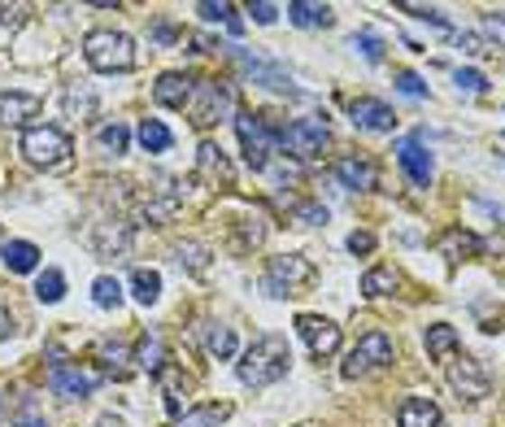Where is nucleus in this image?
Wrapping results in <instances>:
<instances>
[{
    "label": "nucleus",
    "mask_w": 505,
    "mask_h": 427,
    "mask_svg": "<svg viewBox=\"0 0 505 427\" xmlns=\"http://www.w3.org/2000/svg\"><path fill=\"white\" fill-rule=\"evenodd\" d=\"M288 367H292L288 340H283V336H262V340H252L249 349L240 353L235 376H240L244 388H266V384H275V379L288 376Z\"/></svg>",
    "instance_id": "1"
},
{
    "label": "nucleus",
    "mask_w": 505,
    "mask_h": 427,
    "mask_svg": "<svg viewBox=\"0 0 505 427\" xmlns=\"http://www.w3.org/2000/svg\"><path fill=\"white\" fill-rule=\"evenodd\" d=\"M83 57L101 75H123V70L135 66V44H131V35H123V31H92L83 40Z\"/></svg>",
    "instance_id": "2"
},
{
    "label": "nucleus",
    "mask_w": 505,
    "mask_h": 427,
    "mask_svg": "<svg viewBox=\"0 0 505 427\" xmlns=\"http://www.w3.org/2000/svg\"><path fill=\"white\" fill-rule=\"evenodd\" d=\"M70 153H75V140L66 131H57V126H31V131H23V157L31 166H40V171L66 166Z\"/></svg>",
    "instance_id": "3"
},
{
    "label": "nucleus",
    "mask_w": 505,
    "mask_h": 427,
    "mask_svg": "<svg viewBox=\"0 0 505 427\" xmlns=\"http://www.w3.org/2000/svg\"><path fill=\"white\" fill-rule=\"evenodd\" d=\"M309 279H314V262L301 257V253H279V257L266 262V292L271 297H292Z\"/></svg>",
    "instance_id": "4"
},
{
    "label": "nucleus",
    "mask_w": 505,
    "mask_h": 427,
    "mask_svg": "<svg viewBox=\"0 0 505 427\" xmlns=\"http://www.w3.org/2000/svg\"><path fill=\"white\" fill-rule=\"evenodd\" d=\"M275 140H279V149L283 153H292V157H318V153L327 149V140H331V131L323 118H297V123H288V126H279L275 131Z\"/></svg>",
    "instance_id": "5"
},
{
    "label": "nucleus",
    "mask_w": 505,
    "mask_h": 427,
    "mask_svg": "<svg viewBox=\"0 0 505 427\" xmlns=\"http://www.w3.org/2000/svg\"><path fill=\"white\" fill-rule=\"evenodd\" d=\"M392 362V340L383 336V331H366L362 340L354 345V353L344 357V379H362V376H371V371H383Z\"/></svg>",
    "instance_id": "6"
},
{
    "label": "nucleus",
    "mask_w": 505,
    "mask_h": 427,
    "mask_svg": "<svg viewBox=\"0 0 505 427\" xmlns=\"http://www.w3.org/2000/svg\"><path fill=\"white\" fill-rule=\"evenodd\" d=\"M231 114V88L223 79H201L197 92H192V123L197 126H214Z\"/></svg>",
    "instance_id": "7"
},
{
    "label": "nucleus",
    "mask_w": 505,
    "mask_h": 427,
    "mask_svg": "<svg viewBox=\"0 0 505 427\" xmlns=\"http://www.w3.org/2000/svg\"><path fill=\"white\" fill-rule=\"evenodd\" d=\"M235 131H240V144H244V162H249L252 171H266V162H271V140H275V131L266 126V118L240 114V118H235Z\"/></svg>",
    "instance_id": "8"
},
{
    "label": "nucleus",
    "mask_w": 505,
    "mask_h": 427,
    "mask_svg": "<svg viewBox=\"0 0 505 427\" xmlns=\"http://www.w3.org/2000/svg\"><path fill=\"white\" fill-rule=\"evenodd\" d=\"M96 384H101V376H92V371H78L75 362H52V367H49V388L57 393V397H66V402L87 397Z\"/></svg>",
    "instance_id": "9"
},
{
    "label": "nucleus",
    "mask_w": 505,
    "mask_h": 427,
    "mask_svg": "<svg viewBox=\"0 0 505 427\" xmlns=\"http://www.w3.org/2000/svg\"><path fill=\"white\" fill-rule=\"evenodd\" d=\"M449 384H454V393L462 397V402H480V397H488V367L483 362H475V357H457L454 367H449Z\"/></svg>",
    "instance_id": "10"
},
{
    "label": "nucleus",
    "mask_w": 505,
    "mask_h": 427,
    "mask_svg": "<svg viewBox=\"0 0 505 427\" xmlns=\"http://www.w3.org/2000/svg\"><path fill=\"white\" fill-rule=\"evenodd\" d=\"M297 331H301V340L309 345V353H314V357H331V353L340 349V327L331 323V319L301 314V319H297Z\"/></svg>",
    "instance_id": "11"
},
{
    "label": "nucleus",
    "mask_w": 505,
    "mask_h": 427,
    "mask_svg": "<svg viewBox=\"0 0 505 427\" xmlns=\"http://www.w3.org/2000/svg\"><path fill=\"white\" fill-rule=\"evenodd\" d=\"M397 166H401L414 188H427L431 183V153L423 149V135H405L397 144Z\"/></svg>",
    "instance_id": "12"
},
{
    "label": "nucleus",
    "mask_w": 505,
    "mask_h": 427,
    "mask_svg": "<svg viewBox=\"0 0 505 427\" xmlns=\"http://www.w3.org/2000/svg\"><path fill=\"white\" fill-rule=\"evenodd\" d=\"M197 175H201L205 183H214V188H231V179H235L227 153L218 149L214 140H201V149H197Z\"/></svg>",
    "instance_id": "13"
},
{
    "label": "nucleus",
    "mask_w": 505,
    "mask_h": 427,
    "mask_svg": "<svg viewBox=\"0 0 505 427\" xmlns=\"http://www.w3.org/2000/svg\"><path fill=\"white\" fill-rule=\"evenodd\" d=\"M192 92H197V79L175 75V70L152 83V101L166 105V109H183V105H192Z\"/></svg>",
    "instance_id": "14"
},
{
    "label": "nucleus",
    "mask_w": 505,
    "mask_h": 427,
    "mask_svg": "<svg viewBox=\"0 0 505 427\" xmlns=\"http://www.w3.org/2000/svg\"><path fill=\"white\" fill-rule=\"evenodd\" d=\"M40 114V97L31 92H0V126H26Z\"/></svg>",
    "instance_id": "15"
},
{
    "label": "nucleus",
    "mask_w": 505,
    "mask_h": 427,
    "mask_svg": "<svg viewBox=\"0 0 505 427\" xmlns=\"http://www.w3.org/2000/svg\"><path fill=\"white\" fill-rule=\"evenodd\" d=\"M354 126H362V131H392L397 126V114H392V105L383 101H371V97H362V101H354Z\"/></svg>",
    "instance_id": "16"
},
{
    "label": "nucleus",
    "mask_w": 505,
    "mask_h": 427,
    "mask_svg": "<svg viewBox=\"0 0 505 427\" xmlns=\"http://www.w3.org/2000/svg\"><path fill=\"white\" fill-rule=\"evenodd\" d=\"M331 175L340 179V188H375V166L366 162V157H340L335 166H331Z\"/></svg>",
    "instance_id": "17"
},
{
    "label": "nucleus",
    "mask_w": 505,
    "mask_h": 427,
    "mask_svg": "<svg viewBox=\"0 0 505 427\" xmlns=\"http://www.w3.org/2000/svg\"><path fill=\"white\" fill-rule=\"evenodd\" d=\"M397 423L401 427H440V405L427 402V397H405L401 410H397Z\"/></svg>",
    "instance_id": "18"
},
{
    "label": "nucleus",
    "mask_w": 505,
    "mask_h": 427,
    "mask_svg": "<svg viewBox=\"0 0 505 427\" xmlns=\"http://www.w3.org/2000/svg\"><path fill=\"white\" fill-rule=\"evenodd\" d=\"M0 257H5V266H9L14 275H31V271L40 266V249H35L31 240H5Z\"/></svg>",
    "instance_id": "19"
},
{
    "label": "nucleus",
    "mask_w": 505,
    "mask_h": 427,
    "mask_svg": "<svg viewBox=\"0 0 505 427\" xmlns=\"http://www.w3.org/2000/svg\"><path fill=\"white\" fill-rule=\"evenodd\" d=\"M201 345L209 357H235V331L223 323H205L201 327Z\"/></svg>",
    "instance_id": "20"
},
{
    "label": "nucleus",
    "mask_w": 505,
    "mask_h": 427,
    "mask_svg": "<svg viewBox=\"0 0 505 427\" xmlns=\"http://www.w3.org/2000/svg\"><path fill=\"white\" fill-rule=\"evenodd\" d=\"M483 249L480 236H471V231H445L440 236V253L449 257V262H462V257H475Z\"/></svg>",
    "instance_id": "21"
},
{
    "label": "nucleus",
    "mask_w": 505,
    "mask_h": 427,
    "mask_svg": "<svg viewBox=\"0 0 505 427\" xmlns=\"http://www.w3.org/2000/svg\"><path fill=\"white\" fill-rule=\"evenodd\" d=\"M140 144H144V153H166L175 144V135H170V126L161 118H144L140 123Z\"/></svg>",
    "instance_id": "22"
},
{
    "label": "nucleus",
    "mask_w": 505,
    "mask_h": 427,
    "mask_svg": "<svg viewBox=\"0 0 505 427\" xmlns=\"http://www.w3.org/2000/svg\"><path fill=\"white\" fill-rule=\"evenodd\" d=\"M288 18L297 26H327L331 9L327 5H314V0H292V5H288Z\"/></svg>",
    "instance_id": "23"
},
{
    "label": "nucleus",
    "mask_w": 505,
    "mask_h": 427,
    "mask_svg": "<svg viewBox=\"0 0 505 427\" xmlns=\"http://www.w3.org/2000/svg\"><path fill=\"white\" fill-rule=\"evenodd\" d=\"M197 14H201L205 23H223L231 35H240V31H244V23L235 18V5H227V0H218V5H214V0H205V5H197Z\"/></svg>",
    "instance_id": "24"
},
{
    "label": "nucleus",
    "mask_w": 505,
    "mask_h": 427,
    "mask_svg": "<svg viewBox=\"0 0 505 427\" xmlns=\"http://www.w3.org/2000/svg\"><path fill=\"white\" fill-rule=\"evenodd\" d=\"M135 362H140V371H161L166 367V345H161V336H144L140 345H135Z\"/></svg>",
    "instance_id": "25"
},
{
    "label": "nucleus",
    "mask_w": 505,
    "mask_h": 427,
    "mask_svg": "<svg viewBox=\"0 0 505 427\" xmlns=\"http://www.w3.org/2000/svg\"><path fill=\"white\" fill-rule=\"evenodd\" d=\"M227 405H197V410H188L175 427H223L227 423Z\"/></svg>",
    "instance_id": "26"
},
{
    "label": "nucleus",
    "mask_w": 505,
    "mask_h": 427,
    "mask_svg": "<svg viewBox=\"0 0 505 427\" xmlns=\"http://www.w3.org/2000/svg\"><path fill=\"white\" fill-rule=\"evenodd\" d=\"M131 297L140 305H152L161 297V275H157V271H135V275H131Z\"/></svg>",
    "instance_id": "27"
},
{
    "label": "nucleus",
    "mask_w": 505,
    "mask_h": 427,
    "mask_svg": "<svg viewBox=\"0 0 505 427\" xmlns=\"http://www.w3.org/2000/svg\"><path fill=\"white\" fill-rule=\"evenodd\" d=\"M423 345H427L431 357H445V353H454V349H457V331H454L449 323H436V327H427Z\"/></svg>",
    "instance_id": "28"
},
{
    "label": "nucleus",
    "mask_w": 505,
    "mask_h": 427,
    "mask_svg": "<svg viewBox=\"0 0 505 427\" xmlns=\"http://www.w3.org/2000/svg\"><path fill=\"white\" fill-rule=\"evenodd\" d=\"M392 288H397V271H392V266H375V271L362 275V292H366V297H388Z\"/></svg>",
    "instance_id": "29"
},
{
    "label": "nucleus",
    "mask_w": 505,
    "mask_h": 427,
    "mask_svg": "<svg viewBox=\"0 0 505 427\" xmlns=\"http://www.w3.org/2000/svg\"><path fill=\"white\" fill-rule=\"evenodd\" d=\"M240 57V66L249 70V75H257L266 88H288V75L279 70V66H266V61H257V57H249V52H235Z\"/></svg>",
    "instance_id": "30"
},
{
    "label": "nucleus",
    "mask_w": 505,
    "mask_h": 427,
    "mask_svg": "<svg viewBox=\"0 0 505 427\" xmlns=\"http://www.w3.org/2000/svg\"><path fill=\"white\" fill-rule=\"evenodd\" d=\"M35 297L44 305H57L66 297V275H61V271H44V275L35 279Z\"/></svg>",
    "instance_id": "31"
},
{
    "label": "nucleus",
    "mask_w": 505,
    "mask_h": 427,
    "mask_svg": "<svg viewBox=\"0 0 505 427\" xmlns=\"http://www.w3.org/2000/svg\"><path fill=\"white\" fill-rule=\"evenodd\" d=\"M92 302L101 305V310H118V305H123V283L114 275H101L92 283Z\"/></svg>",
    "instance_id": "32"
},
{
    "label": "nucleus",
    "mask_w": 505,
    "mask_h": 427,
    "mask_svg": "<svg viewBox=\"0 0 505 427\" xmlns=\"http://www.w3.org/2000/svg\"><path fill=\"white\" fill-rule=\"evenodd\" d=\"M126 140H131V131H126L123 123H105L101 131H96V144H101L105 153H126Z\"/></svg>",
    "instance_id": "33"
},
{
    "label": "nucleus",
    "mask_w": 505,
    "mask_h": 427,
    "mask_svg": "<svg viewBox=\"0 0 505 427\" xmlns=\"http://www.w3.org/2000/svg\"><path fill=\"white\" fill-rule=\"evenodd\" d=\"M157 379H161V393H166V405H170V414H175V410H179V388H188V379L179 376V371L170 367V362H166V367L157 371Z\"/></svg>",
    "instance_id": "34"
},
{
    "label": "nucleus",
    "mask_w": 505,
    "mask_h": 427,
    "mask_svg": "<svg viewBox=\"0 0 505 427\" xmlns=\"http://www.w3.org/2000/svg\"><path fill=\"white\" fill-rule=\"evenodd\" d=\"M354 49L366 57V61H383V40L379 35H371V31H357L354 35Z\"/></svg>",
    "instance_id": "35"
},
{
    "label": "nucleus",
    "mask_w": 505,
    "mask_h": 427,
    "mask_svg": "<svg viewBox=\"0 0 505 427\" xmlns=\"http://www.w3.org/2000/svg\"><path fill=\"white\" fill-rule=\"evenodd\" d=\"M179 262H188V271H192V275H201L205 266H209V257H205L201 245H183V249H179Z\"/></svg>",
    "instance_id": "36"
},
{
    "label": "nucleus",
    "mask_w": 505,
    "mask_h": 427,
    "mask_svg": "<svg viewBox=\"0 0 505 427\" xmlns=\"http://www.w3.org/2000/svg\"><path fill=\"white\" fill-rule=\"evenodd\" d=\"M454 83L462 88V92H488V79H483L480 70H457Z\"/></svg>",
    "instance_id": "37"
},
{
    "label": "nucleus",
    "mask_w": 505,
    "mask_h": 427,
    "mask_svg": "<svg viewBox=\"0 0 505 427\" xmlns=\"http://www.w3.org/2000/svg\"><path fill=\"white\" fill-rule=\"evenodd\" d=\"M397 88H401L405 97H427V83H423L418 75H409V70H405V75H397Z\"/></svg>",
    "instance_id": "38"
},
{
    "label": "nucleus",
    "mask_w": 505,
    "mask_h": 427,
    "mask_svg": "<svg viewBox=\"0 0 505 427\" xmlns=\"http://www.w3.org/2000/svg\"><path fill=\"white\" fill-rule=\"evenodd\" d=\"M249 14L262 26H271V23H275V14H279V5H271V0H257V5H249Z\"/></svg>",
    "instance_id": "39"
},
{
    "label": "nucleus",
    "mask_w": 505,
    "mask_h": 427,
    "mask_svg": "<svg viewBox=\"0 0 505 427\" xmlns=\"http://www.w3.org/2000/svg\"><path fill=\"white\" fill-rule=\"evenodd\" d=\"M405 9H409L414 18H423V23H431V26H449V23H445V14H440V9H423V5H405Z\"/></svg>",
    "instance_id": "40"
},
{
    "label": "nucleus",
    "mask_w": 505,
    "mask_h": 427,
    "mask_svg": "<svg viewBox=\"0 0 505 427\" xmlns=\"http://www.w3.org/2000/svg\"><path fill=\"white\" fill-rule=\"evenodd\" d=\"M375 249V236H371V231H354V236H349V253H371Z\"/></svg>",
    "instance_id": "41"
},
{
    "label": "nucleus",
    "mask_w": 505,
    "mask_h": 427,
    "mask_svg": "<svg viewBox=\"0 0 505 427\" xmlns=\"http://www.w3.org/2000/svg\"><path fill=\"white\" fill-rule=\"evenodd\" d=\"M297 218H305V223H327V209L323 205H297Z\"/></svg>",
    "instance_id": "42"
},
{
    "label": "nucleus",
    "mask_w": 505,
    "mask_h": 427,
    "mask_svg": "<svg viewBox=\"0 0 505 427\" xmlns=\"http://www.w3.org/2000/svg\"><path fill=\"white\" fill-rule=\"evenodd\" d=\"M14 427H49V419H40V414H35V405H26L23 414H18V423Z\"/></svg>",
    "instance_id": "43"
},
{
    "label": "nucleus",
    "mask_w": 505,
    "mask_h": 427,
    "mask_svg": "<svg viewBox=\"0 0 505 427\" xmlns=\"http://www.w3.org/2000/svg\"><path fill=\"white\" fill-rule=\"evenodd\" d=\"M457 49L475 57V52H483V40H480V35H457Z\"/></svg>",
    "instance_id": "44"
},
{
    "label": "nucleus",
    "mask_w": 505,
    "mask_h": 427,
    "mask_svg": "<svg viewBox=\"0 0 505 427\" xmlns=\"http://www.w3.org/2000/svg\"><path fill=\"white\" fill-rule=\"evenodd\" d=\"M23 14H26L23 5H0V23H9V26H14L18 18H23Z\"/></svg>",
    "instance_id": "45"
},
{
    "label": "nucleus",
    "mask_w": 505,
    "mask_h": 427,
    "mask_svg": "<svg viewBox=\"0 0 505 427\" xmlns=\"http://www.w3.org/2000/svg\"><path fill=\"white\" fill-rule=\"evenodd\" d=\"M152 40L170 44V40H175V26H170V23H157V26H152Z\"/></svg>",
    "instance_id": "46"
},
{
    "label": "nucleus",
    "mask_w": 505,
    "mask_h": 427,
    "mask_svg": "<svg viewBox=\"0 0 505 427\" xmlns=\"http://www.w3.org/2000/svg\"><path fill=\"white\" fill-rule=\"evenodd\" d=\"M5 336H14V314H9V310H0V340H5Z\"/></svg>",
    "instance_id": "47"
},
{
    "label": "nucleus",
    "mask_w": 505,
    "mask_h": 427,
    "mask_svg": "<svg viewBox=\"0 0 505 427\" xmlns=\"http://www.w3.org/2000/svg\"><path fill=\"white\" fill-rule=\"evenodd\" d=\"M0 419H5V397H0Z\"/></svg>",
    "instance_id": "48"
}]
</instances>
